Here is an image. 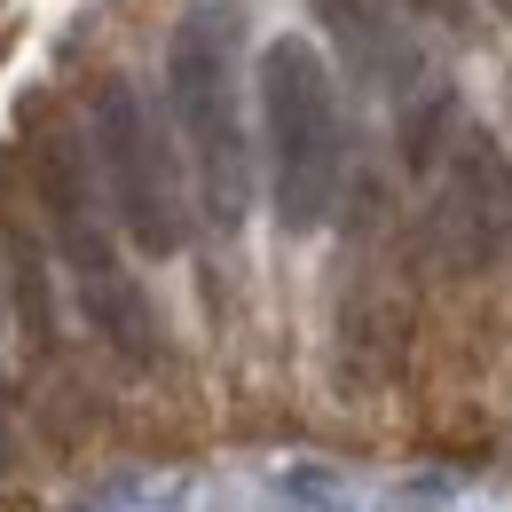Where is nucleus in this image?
Wrapping results in <instances>:
<instances>
[{
    "instance_id": "1",
    "label": "nucleus",
    "mask_w": 512,
    "mask_h": 512,
    "mask_svg": "<svg viewBox=\"0 0 512 512\" xmlns=\"http://www.w3.org/2000/svg\"><path fill=\"white\" fill-rule=\"evenodd\" d=\"M260 119H268V182L276 221L308 237L331 221L347 182V142H339V87L308 40H268L260 48Z\"/></svg>"
},
{
    "instance_id": "2",
    "label": "nucleus",
    "mask_w": 512,
    "mask_h": 512,
    "mask_svg": "<svg viewBox=\"0 0 512 512\" xmlns=\"http://www.w3.org/2000/svg\"><path fill=\"white\" fill-rule=\"evenodd\" d=\"M166 103L190 142V166L205 182V213L221 229L245 221L253 205V158H245V119H237V79H229V16L190 8L166 40Z\"/></svg>"
},
{
    "instance_id": "3",
    "label": "nucleus",
    "mask_w": 512,
    "mask_h": 512,
    "mask_svg": "<svg viewBox=\"0 0 512 512\" xmlns=\"http://www.w3.org/2000/svg\"><path fill=\"white\" fill-rule=\"evenodd\" d=\"M95 166L111 182V213L142 253H182L190 237V213H182V166L174 150L158 142V119L142 111L134 79H103L95 95Z\"/></svg>"
},
{
    "instance_id": "4",
    "label": "nucleus",
    "mask_w": 512,
    "mask_h": 512,
    "mask_svg": "<svg viewBox=\"0 0 512 512\" xmlns=\"http://www.w3.org/2000/svg\"><path fill=\"white\" fill-rule=\"evenodd\" d=\"M434 268L449 276H489L512 253V158L497 134L457 127L442 158V182L426 197V221H418Z\"/></svg>"
},
{
    "instance_id": "5",
    "label": "nucleus",
    "mask_w": 512,
    "mask_h": 512,
    "mask_svg": "<svg viewBox=\"0 0 512 512\" xmlns=\"http://www.w3.org/2000/svg\"><path fill=\"white\" fill-rule=\"evenodd\" d=\"M32 182H40V205H48V221H56V245L71 253L79 276H95V268H111V245H103V221H95V158H87V142L64 127L40 134V158H32Z\"/></svg>"
},
{
    "instance_id": "6",
    "label": "nucleus",
    "mask_w": 512,
    "mask_h": 512,
    "mask_svg": "<svg viewBox=\"0 0 512 512\" xmlns=\"http://www.w3.org/2000/svg\"><path fill=\"white\" fill-rule=\"evenodd\" d=\"M323 16V32L339 40V56L347 71L363 79V87H410V71H418V48H410V32H402V8L394 0H308Z\"/></svg>"
},
{
    "instance_id": "7",
    "label": "nucleus",
    "mask_w": 512,
    "mask_h": 512,
    "mask_svg": "<svg viewBox=\"0 0 512 512\" xmlns=\"http://www.w3.org/2000/svg\"><path fill=\"white\" fill-rule=\"evenodd\" d=\"M79 300H87V323H95V339H103L119 363H150V355H158V323H150V300H142V284H134L119 260H111V268H95V276H79Z\"/></svg>"
},
{
    "instance_id": "8",
    "label": "nucleus",
    "mask_w": 512,
    "mask_h": 512,
    "mask_svg": "<svg viewBox=\"0 0 512 512\" xmlns=\"http://www.w3.org/2000/svg\"><path fill=\"white\" fill-rule=\"evenodd\" d=\"M426 8H442V16H457V8H465V0H426Z\"/></svg>"
},
{
    "instance_id": "9",
    "label": "nucleus",
    "mask_w": 512,
    "mask_h": 512,
    "mask_svg": "<svg viewBox=\"0 0 512 512\" xmlns=\"http://www.w3.org/2000/svg\"><path fill=\"white\" fill-rule=\"evenodd\" d=\"M0 339H8V292H0Z\"/></svg>"
}]
</instances>
